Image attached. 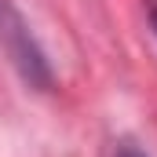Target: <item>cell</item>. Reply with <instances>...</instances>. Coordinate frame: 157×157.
<instances>
[{"label": "cell", "mask_w": 157, "mask_h": 157, "mask_svg": "<svg viewBox=\"0 0 157 157\" xmlns=\"http://www.w3.org/2000/svg\"><path fill=\"white\" fill-rule=\"evenodd\" d=\"M150 26H154V33H157V0H150Z\"/></svg>", "instance_id": "3"}, {"label": "cell", "mask_w": 157, "mask_h": 157, "mask_svg": "<svg viewBox=\"0 0 157 157\" xmlns=\"http://www.w3.org/2000/svg\"><path fill=\"white\" fill-rule=\"evenodd\" d=\"M113 157H146V154H143V150H139L132 139H121V143H117V150H113Z\"/></svg>", "instance_id": "2"}, {"label": "cell", "mask_w": 157, "mask_h": 157, "mask_svg": "<svg viewBox=\"0 0 157 157\" xmlns=\"http://www.w3.org/2000/svg\"><path fill=\"white\" fill-rule=\"evenodd\" d=\"M0 51L7 55V62L18 70V77L29 88L48 91L51 88V62L44 55V48L37 44L26 15L15 7V0H0Z\"/></svg>", "instance_id": "1"}]
</instances>
